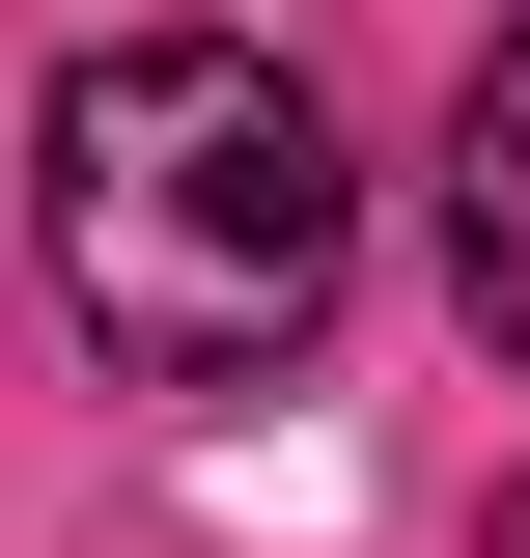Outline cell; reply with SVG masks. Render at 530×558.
<instances>
[{
    "instance_id": "6da1fadb",
    "label": "cell",
    "mask_w": 530,
    "mask_h": 558,
    "mask_svg": "<svg viewBox=\"0 0 530 558\" xmlns=\"http://www.w3.org/2000/svg\"><path fill=\"white\" fill-rule=\"evenodd\" d=\"M28 252H57V336L112 391H252L363 279V168H335L279 28H112L28 112Z\"/></svg>"
},
{
    "instance_id": "7a4b0ae2",
    "label": "cell",
    "mask_w": 530,
    "mask_h": 558,
    "mask_svg": "<svg viewBox=\"0 0 530 558\" xmlns=\"http://www.w3.org/2000/svg\"><path fill=\"white\" fill-rule=\"evenodd\" d=\"M447 279H474V336L530 363V28L447 84Z\"/></svg>"
}]
</instances>
